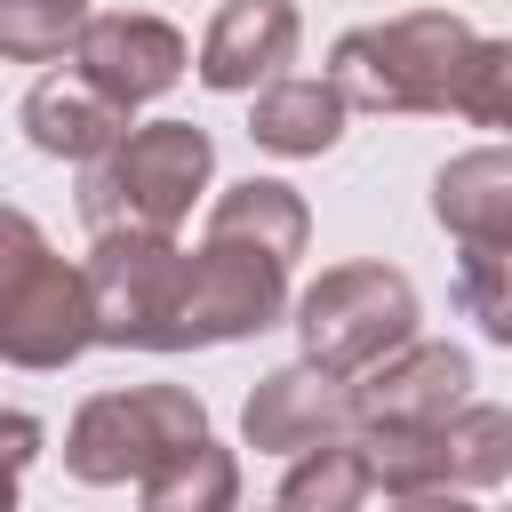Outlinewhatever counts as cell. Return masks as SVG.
I'll list each match as a JSON object with an SVG mask.
<instances>
[{
	"instance_id": "e0dca14e",
	"label": "cell",
	"mask_w": 512,
	"mask_h": 512,
	"mask_svg": "<svg viewBox=\"0 0 512 512\" xmlns=\"http://www.w3.org/2000/svg\"><path fill=\"white\" fill-rule=\"evenodd\" d=\"M440 456H448V488H496L512 472V416L488 408V400H464L448 424H440Z\"/></svg>"
},
{
	"instance_id": "52a82bcc",
	"label": "cell",
	"mask_w": 512,
	"mask_h": 512,
	"mask_svg": "<svg viewBox=\"0 0 512 512\" xmlns=\"http://www.w3.org/2000/svg\"><path fill=\"white\" fill-rule=\"evenodd\" d=\"M184 64H192L184 32H176L168 16H144V8L88 16V24H80V40H72V72H80L96 96H112L120 112H136V104L168 96V88L184 80Z\"/></svg>"
},
{
	"instance_id": "4fadbf2b",
	"label": "cell",
	"mask_w": 512,
	"mask_h": 512,
	"mask_svg": "<svg viewBox=\"0 0 512 512\" xmlns=\"http://www.w3.org/2000/svg\"><path fill=\"white\" fill-rule=\"evenodd\" d=\"M432 216L456 232V248H512V152H456L432 176Z\"/></svg>"
},
{
	"instance_id": "7402d4cb",
	"label": "cell",
	"mask_w": 512,
	"mask_h": 512,
	"mask_svg": "<svg viewBox=\"0 0 512 512\" xmlns=\"http://www.w3.org/2000/svg\"><path fill=\"white\" fill-rule=\"evenodd\" d=\"M392 512H480V504H464L456 488H432V496H392Z\"/></svg>"
},
{
	"instance_id": "d6986e66",
	"label": "cell",
	"mask_w": 512,
	"mask_h": 512,
	"mask_svg": "<svg viewBox=\"0 0 512 512\" xmlns=\"http://www.w3.org/2000/svg\"><path fill=\"white\" fill-rule=\"evenodd\" d=\"M456 296L472 304L488 344H512V248H464L456 256Z\"/></svg>"
},
{
	"instance_id": "7a4b0ae2",
	"label": "cell",
	"mask_w": 512,
	"mask_h": 512,
	"mask_svg": "<svg viewBox=\"0 0 512 512\" xmlns=\"http://www.w3.org/2000/svg\"><path fill=\"white\" fill-rule=\"evenodd\" d=\"M328 88L344 96V112H456L472 128H504L512 48L448 8H408L384 24H352L328 56Z\"/></svg>"
},
{
	"instance_id": "6da1fadb",
	"label": "cell",
	"mask_w": 512,
	"mask_h": 512,
	"mask_svg": "<svg viewBox=\"0 0 512 512\" xmlns=\"http://www.w3.org/2000/svg\"><path fill=\"white\" fill-rule=\"evenodd\" d=\"M304 240H312V216H304L296 184H280V176L224 184L216 208H208L200 248L184 256L160 352H208V344L264 336L288 312V272H296Z\"/></svg>"
},
{
	"instance_id": "30bf717a",
	"label": "cell",
	"mask_w": 512,
	"mask_h": 512,
	"mask_svg": "<svg viewBox=\"0 0 512 512\" xmlns=\"http://www.w3.org/2000/svg\"><path fill=\"white\" fill-rule=\"evenodd\" d=\"M240 432L264 456H304L320 440H352V384L312 368V360H288V368L256 376V392L240 408Z\"/></svg>"
},
{
	"instance_id": "8992f818",
	"label": "cell",
	"mask_w": 512,
	"mask_h": 512,
	"mask_svg": "<svg viewBox=\"0 0 512 512\" xmlns=\"http://www.w3.org/2000/svg\"><path fill=\"white\" fill-rule=\"evenodd\" d=\"M184 280V248L152 232H96L80 288H88V336L112 352H160L168 344V304Z\"/></svg>"
},
{
	"instance_id": "9a60e30c",
	"label": "cell",
	"mask_w": 512,
	"mask_h": 512,
	"mask_svg": "<svg viewBox=\"0 0 512 512\" xmlns=\"http://www.w3.org/2000/svg\"><path fill=\"white\" fill-rule=\"evenodd\" d=\"M136 512H240V456L216 440L176 448L136 480Z\"/></svg>"
},
{
	"instance_id": "ba28073f",
	"label": "cell",
	"mask_w": 512,
	"mask_h": 512,
	"mask_svg": "<svg viewBox=\"0 0 512 512\" xmlns=\"http://www.w3.org/2000/svg\"><path fill=\"white\" fill-rule=\"evenodd\" d=\"M88 288H80V264H64L56 248L0 296V360L8 368H72L88 352Z\"/></svg>"
},
{
	"instance_id": "277c9868",
	"label": "cell",
	"mask_w": 512,
	"mask_h": 512,
	"mask_svg": "<svg viewBox=\"0 0 512 512\" xmlns=\"http://www.w3.org/2000/svg\"><path fill=\"white\" fill-rule=\"evenodd\" d=\"M192 440H208L200 392H184V384H128V392L80 400V416L64 424V472L88 480V488H120V480H144L152 464H168Z\"/></svg>"
},
{
	"instance_id": "8fae6325",
	"label": "cell",
	"mask_w": 512,
	"mask_h": 512,
	"mask_svg": "<svg viewBox=\"0 0 512 512\" xmlns=\"http://www.w3.org/2000/svg\"><path fill=\"white\" fill-rule=\"evenodd\" d=\"M296 40H304L296 0H224L208 16V32H200V64L192 72L216 96H256L296 64Z\"/></svg>"
},
{
	"instance_id": "44dd1931",
	"label": "cell",
	"mask_w": 512,
	"mask_h": 512,
	"mask_svg": "<svg viewBox=\"0 0 512 512\" xmlns=\"http://www.w3.org/2000/svg\"><path fill=\"white\" fill-rule=\"evenodd\" d=\"M40 256H48V232H40L24 208H8V200H0V296H8Z\"/></svg>"
},
{
	"instance_id": "3957f363",
	"label": "cell",
	"mask_w": 512,
	"mask_h": 512,
	"mask_svg": "<svg viewBox=\"0 0 512 512\" xmlns=\"http://www.w3.org/2000/svg\"><path fill=\"white\" fill-rule=\"evenodd\" d=\"M216 176V144L192 120H144L128 128L104 160L80 168V216L88 232H152L176 240V224L192 216V200Z\"/></svg>"
},
{
	"instance_id": "5b68a950",
	"label": "cell",
	"mask_w": 512,
	"mask_h": 512,
	"mask_svg": "<svg viewBox=\"0 0 512 512\" xmlns=\"http://www.w3.org/2000/svg\"><path fill=\"white\" fill-rule=\"evenodd\" d=\"M296 336L304 360L328 376H368L376 360H392L416 336V288L392 264H328L304 296H296Z\"/></svg>"
},
{
	"instance_id": "ac0fdd59",
	"label": "cell",
	"mask_w": 512,
	"mask_h": 512,
	"mask_svg": "<svg viewBox=\"0 0 512 512\" xmlns=\"http://www.w3.org/2000/svg\"><path fill=\"white\" fill-rule=\"evenodd\" d=\"M80 24H88V0H0V56L56 64V56H72Z\"/></svg>"
},
{
	"instance_id": "ffe728a7",
	"label": "cell",
	"mask_w": 512,
	"mask_h": 512,
	"mask_svg": "<svg viewBox=\"0 0 512 512\" xmlns=\"http://www.w3.org/2000/svg\"><path fill=\"white\" fill-rule=\"evenodd\" d=\"M48 448V432H40V416H24V408H0V512H16V480H24V464Z\"/></svg>"
},
{
	"instance_id": "5bb4252c",
	"label": "cell",
	"mask_w": 512,
	"mask_h": 512,
	"mask_svg": "<svg viewBox=\"0 0 512 512\" xmlns=\"http://www.w3.org/2000/svg\"><path fill=\"white\" fill-rule=\"evenodd\" d=\"M248 136L280 160H320L336 136H344V96L328 80H272L256 88V112H248Z\"/></svg>"
},
{
	"instance_id": "2e32d148",
	"label": "cell",
	"mask_w": 512,
	"mask_h": 512,
	"mask_svg": "<svg viewBox=\"0 0 512 512\" xmlns=\"http://www.w3.org/2000/svg\"><path fill=\"white\" fill-rule=\"evenodd\" d=\"M368 488H376V480H368L360 440H320V448H304V456L288 464L272 512H360Z\"/></svg>"
},
{
	"instance_id": "9c48e42d",
	"label": "cell",
	"mask_w": 512,
	"mask_h": 512,
	"mask_svg": "<svg viewBox=\"0 0 512 512\" xmlns=\"http://www.w3.org/2000/svg\"><path fill=\"white\" fill-rule=\"evenodd\" d=\"M472 400V360L456 344H424L408 336L392 360H376L368 376H352V432H384V424H448Z\"/></svg>"
},
{
	"instance_id": "7c38bea8",
	"label": "cell",
	"mask_w": 512,
	"mask_h": 512,
	"mask_svg": "<svg viewBox=\"0 0 512 512\" xmlns=\"http://www.w3.org/2000/svg\"><path fill=\"white\" fill-rule=\"evenodd\" d=\"M24 136H32V152H48V160H72V168H88V160H104L136 120L112 104V96H96L80 72H48L32 96H24Z\"/></svg>"
}]
</instances>
